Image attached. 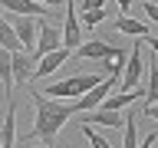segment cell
Masks as SVG:
<instances>
[{
	"label": "cell",
	"instance_id": "obj_2",
	"mask_svg": "<svg viewBox=\"0 0 158 148\" xmlns=\"http://www.w3.org/2000/svg\"><path fill=\"white\" fill-rule=\"evenodd\" d=\"M102 72H82V76H69L63 79V82H53L49 89H43V96L49 99H69V96H86L89 89H96L99 82H102Z\"/></svg>",
	"mask_w": 158,
	"mask_h": 148
},
{
	"label": "cell",
	"instance_id": "obj_20",
	"mask_svg": "<svg viewBox=\"0 0 158 148\" xmlns=\"http://www.w3.org/2000/svg\"><path fill=\"white\" fill-rule=\"evenodd\" d=\"M106 7V0H82V13L86 10H102Z\"/></svg>",
	"mask_w": 158,
	"mask_h": 148
},
{
	"label": "cell",
	"instance_id": "obj_13",
	"mask_svg": "<svg viewBox=\"0 0 158 148\" xmlns=\"http://www.w3.org/2000/svg\"><path fill=\"white\" fill-rule=\"evenodd\" d=\"M0 82H3V92L10 99V89H13V53L0 46Z\"/></svg>",
	"mask_w": 158,
	"mask_h": 148
},
{
	"label": "cell",
	"instance_id": "obj_1",
	"mask_svg": "<svg viewBox=\"0 0 158 148\" xmlns=\"http://www.w3.org/2000/svg\"><path fill=\"white\" fill-rule=\"evenodd\" d=\"M33 109H36V125L30 128L27 138H43V145H53V148H56L59 128L73 115H79L76 102H59V99H49L43 92H33Z\"/></svg>",
	"mask_w": 158,
	"mask_h": 148
},
{
	"label": "cell",
	"instance_id": "obj_6",
	"mask_svg": "<svg viewBox=\"0 0 158 148\" xmlns=\"http://www.w3.org/2000/svg\"><path fill=\"white\" fill-rule=\"evenodd\" d=\"M10 27H13V33L20 39V49L23 53H33V46H36V20L33 17H13Z\"/></svg>",
	"mask_w": 158,
	"mask_h": 148
},
{
	"label": "cell",
	"instance_id": "obj_11",
	"mask_svg": "<svg viewBox=\"0 0 158 148\" xmlns=\"http://www.w3.org/2000/svg\"><path fill=\"white\" fill-rule=\"evenodd\" d=\"M0 142H3V148H17V102L13 99H10L7 115L0 122Z\"/></svg>",
	"mask_w": 158,
	"mask_h": 148
},
{
	"label": "cell",
	"instance_id": "obj_21",
	"mask_svg": "<svg viewBox=\"0 0 158 148\" xmlns=\"http://www.w3.org/2000/svg\"><path fill=\"white\" fill-rule=\"evenodd\" d=\"M155 142H158V132H148V135L142 138V142H138V148H152Z\"/></svg>",
	"mask_w": 158,
	"mask_h": 148
},
{
	"label": "cell",
	"instance_id": "obj_26",
	"mask_svg": "<svg viewBox=\"0 0 158 148\" xmlns=\"http://www.w3.org/2000/svg\"><path fill=\"white\" fill-rule=\"evenodd\" d=\"M27 148H30V145H27ZM40 148H53V145H40Z\"/></svg>",
	"mask_w": 158,
	"mask_h": 148
},
{
	"label": "cell",
	"instance_id": "obj_15",
	"mask_svg": "<svg viewBox=\"0 0 158 148\" xmlns=\"http://www.w3.org/2000/svg\"><path fill=\"white\" fill-rule=\"evenodd\" d=\"M0 46L10 49V53H17V49H20V39H17V33H13V27H10L7 17H0Z\"/></svg>",
	"mask_w": 158,
	"mask_h": 148
},
{
	"label": "cell",
	"instance_id": "obj_5",
	"mask_svg": "<svg viewBox=\"0 0 158 148\" xmlns=\"http://www.w3.org/2000/svg\"><path fill=\"white\" fill-rule=\"evenodd\" d=\"M145 76V56H142V46H132L125 59V69H122V79H118V92H132L138 89V79Z\"/></svg>",
	"mask_w": 158,
	"mask_h": 148
},
{
	"label": "cell",
	"instance_id": "obj_9",
	"mask_svg": "<svg viewBox=\"0 0 158 148\" xmlns=\"http://www.w3.org/2000/svg\"><path fill=\"white\" fill-rule=\"evenodd\" d=\"M0 7L10 10L13 17H49V7H43L36 0H0Z\"/></svg>",
	"mask_w": 158,
	"mask_h": 148
},
{
	"label": "cell",
	"instance_id": "obj_19",
	"mask_svg": "<svg viewBox=\"0 0 158 148\" xmlns=\"http://www.w3.org/2000/svg\"><path fill=\"white\" fill-rule=\"evenodd\" d=\"M142 13H145L152 23H158V3H152V0H142Z\"/></svg>",
	"mask_w": 158,
	"mask_h": 148
},
{
	"label": "cell",
	"instance_id": "obj_12",
	"mask_svg": "<svg viewBox=\"0 0 158 148\" xmlns=\"http://www.w3.org/2000/svg\"><path fill=\"white\" fill-rule=\"evenodd\" d=\"M145 105H152V102H158V56L145 59Z\"/></svg>",
	"mask_w": 158,
	"mask_h": 148
},
{
	"label": "cell",
	"instance_id": "obj_25",
	"mask_svg": "<svg viewBox=\"0 0 158 148\" xmlns=\"http://www.w3.org/2000/svg\"><path fill=\"white\" fill-rule=\"evenodd\" d=\"M36 3H43V7H49V10H53V7L59 3V0H36Z\"/></svg>",
	"mask_w": 158,
	"mask_h": 148
},
{
	"label": "cell",
	"instance_id": "obj_17",
	"mask_svg": "<svg viewBox=\"0 0 158 148\" xmlns=\"http://www.w3.org/2000/svg\"><path fill=\"white\" fill-rule=\"evenodd\" d=\"M82 138H86L92 148H112V145H109V138H102L99 132H92V125H82Z\"/></svg>",
	"mask_w": 158,
	"mask_h": 148
},
{
	"label": "cell",
	"instance_id": "obj_8",
	"mask_svg": "<svg viewBox=\"0 0 158 148\" xmlns=\"http://www.w3.org/2000/svg\"><path fill=\"white\" fill-rule=\"evenodd\" d=\"M82 125H106V128H122L125 125V115L122 112H109V109H92V112H82V118H79Z\"/></svg>",
	"mask_w": 158,
	"mask_h": 148
},
{
	"label": "cell",
	"instance_id": "obj_16",
	"mask_svg": "<svg viewBox=\"0 0 158 148\" xmlns=\"http://www.w3.org/2000/svg\"><path fill=\"white\" fill-rule=\"evenodd\" d=\"M125 138H122V148H138V122L135 115H125Z\"/></svg>",
	"mask_w": 158,
	"mask_h": 148
},
{
	"label": "cell",
	"instance_id": "obj_7",
	"mask_svg": "<svg viewBox=\"0 0 158 148\" xmlns=\"http://www.w3.org/2000/svg\"><path fill=\"white\" fill-rule=\"evenodd\" d=\"M69 56H73V53H69L66 46H59V49H53V53H46V56L36 63V69H33V79H49L59 66H66Z\"/></svg>",
	"mask_w": 158,
	"mask_h": 148
},
{
	"label": "cell",
	"instance_id": "obj_3",
	"mask_svg": "<svg viewBox=\"0 0 158 148\" xmlns=\"http://www.w3.org/2000/svg\"><path fill=\"white\" fill-rule=\"evenodd\" d=\"M59 46H63V30H59L56 23H49V20H40L36 23V46H33L30 56L40 63L46 53H53V49H59Z\"/></svg>",
	"mask_w": 158,
	"mask_h": 148
},
{
	"label": "cell",
	"instance_id": "obj_18",
	"mask_svg": "<svg viewBox=\"0 0 158 148\" xmlns=\"http://www.w3.org/2000/svg\"><path fill=\"white\" fill-rule=\"evenodd\" d=\"M102 20H106V7L102 10H86V13L79 17V23H82V27H99Z\"/></svg>",
	"mask_w": 158,
	"mask_h": 148
},
{
	"label": "cell",
	"instance_id": "obj_4",
	"mask_svg": "<svg viewBox=\"0 0 158 148\" xmlns=\"http://www.w3.org/2000/svg\"><path fill=\"white\" fill-rule=\"evenodd\" d=\"M86 39H82V23L76 13V0H66V13H63V46L69 53H76Z\"/></svg>",
	"mask_w": 158,
	"mask_h": 148
},
{
	"label": "cell",
	"instance_id": "obj_22",
	"mask_svg": "<svg viewBox=\"0 0 158 148\" xmlns=\"http://www.w3.org/2000/svg\"><path fill=\"white\" fill-rule=\"evenodd\" d=\"M142 115H145V118H155V122H158V102L145 105V109H142Z\"/></svg>",
	"mask_w": 158,
	"mask_h": 148
},
{
	"label": "cell",
	"instance_id": "obj_24",
	"mask_svg": "<svg viewBox=\"0 0 158 148\" xmlns=\"http://www.w3.org/2000/svg\"><path fill=\"white\" fill-rule=\"evenodd\" d=\"M118 10H122V17H128V10H132V0H118Z\"/></svg>",
	"mask_w": 158,
	"mask_h": 148
},
{
	"label": "cell",
	"instance_id": "obj_23",
	"mask_svg": "<svg viewBox=\"0 0 158 148\" xmlns=\"http://www.w3.org/2000/svg\"><path fill=\"white\" fill-rule=\"evenodd\" d=\"M142 43H148V46H152V53H155V56H158V36H145V39H142Z\"/></svg>",
	"mask_w": 158,
	"mask_h": 148
},
{
	"label": "cell",
	"instance_id": "obj_10",
	"mask_svg": "<svg viewBox=\"0 0 158 148\" xmlns=\"http://www.w3.org/2000/svg\"><path fill=\"white\" fill-rule=\"evenodd\" d=\"M33 69H36V59L30 56V53H23V49H17L13 53V82L27 86L30 79H33Z\"/></svg>",
	"mask_w": 158,
	"mask_h": 148
},
{
	"label": "cell",
	"instance_id": "obj_14",
	"mask_svg": "<svg viewBox=\"0 0 158 148\" xmlns=\"http://www.w3.org/2000/svg\"><path fill=\"white\" fill-rule=\"evenodd\" d=\"M115 30H118V33H128V36H142V39L148 36V27L142 23V20H135V17H118L115 20Z\"/></svg>",
	"mask_w": 158,
	"mask_h": 148
}]
</instances>
